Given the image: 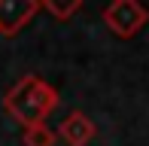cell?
I'll use <instances>...</instances> for the list:
<instances>
[{
    "label": "cell",
    "mask_w": 149,
    "mask_h": 146,
    "mask_svg": "<svg viewBox=\"0 0 149 146\" xmlns=\"http://www.w3.org/2000/svg\"><path fill=\"white\" fill-rule=\"evenodd\" d=\"M22 140H24V146H55V134H52L49 125L43 122V125H28Z\"/></svg>",
    "instance_id": "5"
},
{
    "label": "cell",
    "mask_w": 149,
    "mask_h": 146,
    "mask_svg": "<svg viewBox=\"0 0 149 146\" xmlns=\"http://www.w3.org/2000/svg\"><path fill=\"white\" fill-rule=\"evenodd\" d=\"M79 6H82L79 0H70V3H55V0H46L43 9L49 12V15H55V18H61V22H64V18H70L73 12L79 9Z\"/></svg>",
    "instance_id": "6"
},
{
    "label": "cell",
    "mask_w": 149,
    "mask_h": 146,
    "mask_svg": "<svg viewBox=\"0 0 149 146\" xmlns=\"http://www.w3.org/2000/svg\"><path fill=\"white\" fill-rule=\"evenodd\" d=\"M40 9L33 0H0V31L3 34H15L22 24L31 22V15Z\"/></svg>",
    "instance_id": "3"
},
{
    "label": "cell",
    "mask_w": 149,
    "mask_h": 146,
    "mask_svg": "<svg viewBox=\"0 0 149 146\" xmlns=\"http://www.w3.org/2000/svg\"><path fill=\"white\" fill-rule=\"evenodd\" d=\"M58 134H61V140L67 146H85V143H91V137H94V122L85 113H70V116L61 122Z\"/></svg>",
    "instance_id": "4"
},
{
    "label": "cell",
    "mask_w": 149,
    "mask_h": 146,
    "mask_svg": "<svg viewBox=\"0 0 149 146\" xmlns=\"http://www.w3.org/2000/svg\"><path fill=\"white\" fill-rule=\"evenodd\" d=\"M58 107V91L46 85L37 76H24L15 88L6 95V110L28 128V125H43L46 116Z\"/></svg>",
    "instance_id": "1"
},
{
    "label": "cell",
    "mask_w": 149,
    "mask_h": 146,
    "mask_svg": "<svg viewBox=\"0 0 149 146\" xmlns=\"http://www.w3.org/2000/svg\"><path fill=\"white\" fill-rule=\"evenodd\" d=\"M146 22H149V9L137 0H116L104 9V24L122 40L140 34Z\"/></svg>",
    "instance_id": "2"
}]
</instances>
